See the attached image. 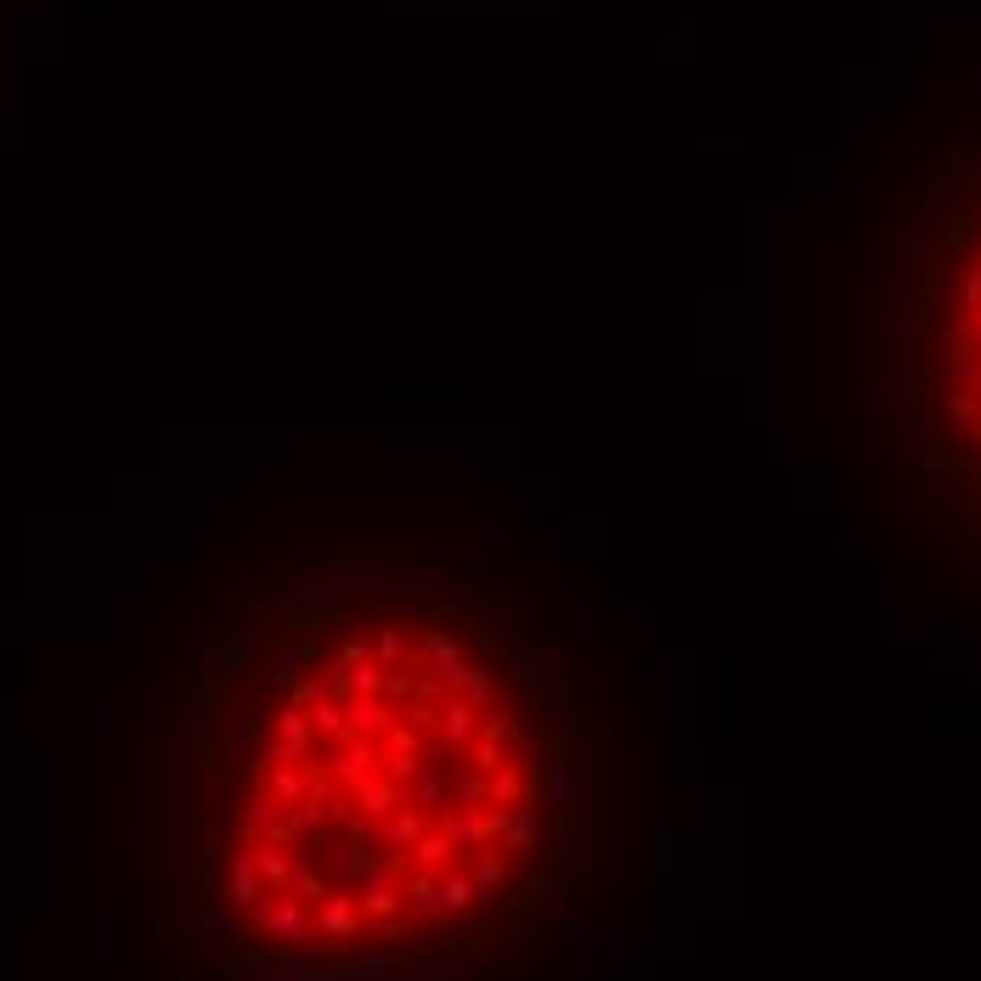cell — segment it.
<instances>
[{
  "label": "cell",
  "mask_w": 981,
  "mask_h": 981,
  "mask_svg": "<svg viewBox=\"0 0 981 981\" xmlns=\"http://www.w3.org/2000/svg\"><path fill=\"white\" fill-rule=\"evenodd\" d=\"M485 801V778L479 773H463L457 778V807H479Z\"/></svg>",
  "instance_id": "cell-18"
},
{
  "label": "cell",
  "mask_w": 981,
  "mask_h": 981,
  "mask_svg": "<svg viewBox=\"0 0 981 981\" xmlns=\"http://www.w3.org/2000/svg\"><path fill=\"white\" fill-rule=\"evenodd\" d=\"M226 908H231V914H242V919H249V914L260 908V874H255L249 847H237V852H231V863H226Z\"/></svg>",
  "instance_id": "cell-1"
},
{
  "label": "cell",
  "mask_w": 981,
  "mask_h": 981,
  "mask_svg": "<svg viewBox=\"0 0 981 981\" xmlns=\"http://www.w3.org/2000/svg\"><path fill=\"white\" fill-rule=\"evenodd\" d=\"M345 722H351V733L356 740H389V727H396V711H389V700H378V694H367V700H351L345 705Z\"/></svg>",
  "instance_id": "cell-3"
},
{
  "label": "cell",
  "mask_w": 981,
  "mask_h": 981,
  "mask_svg": "<svg viewBox=\"0 0 981 981\" xmlns=\"http://www.w3.org/2000/svg\"><path fill=\"white\" fill-rule=\"evenodd\" d=\"M468 903H474V880H468V874H446V880H440V892H434L440 919L457 914V908H468Z\"/></svg>",
  "instance_id": "cell-12"
},
{
  "label": "cell",
  "mask_w": 981,
  "mask_h": 981,
  "mask_svg": "<svg viewBox=\"0 0 981 981\" xmlns=\"http://www.w3.org/2000/svg\"><path fill=\"white\" fill-rule=\"evenodd\" d=\"M970 333H975V338H981V311H975V316H970Z\"/></svg>",
  "instance_id": "cell-20"
},
{
  "label": "cell",
  "mask_w": 981,
  "mask_h": 981,
  "mask_svg": "<svg viewBox=\"0 0 981 981\" xmlns=\"http://www.w3.org/2000/svg\"><path fill=\"white\" fill-rule=\"evenodd\" d=\"M536 778H542V807H564V796H570V773H564V762L559 756H548V762H536Z\"/></svg>",
  "instance_id": "cell-11"
},
{
  "label": "cell",
  "mask_w": 981,
  "mask_h": 981,
  "mask_svg": "<svg viewBox=\"0 0 981 981\" xmlns=\"http://www.w3.org/2000/svg\"><path fill=\"white\" fill-rule=\"evenodd\" d=\"M356 903H362V919H396L401 914V886H396V880H384V886H367Z\"/></svg>",
  "instance_id": "cell-10"
},
{
  "label": "cell",
  "mask_w": 981,
  "mask_h": 981,
  "mask_svg": "<svg viewBox=\"0 0 981 981\" xmlns=\"http://www.w3.org/2000/svg\"><path fill=\"white\" fill-rule=\"evenodd\" d=\"M373 644H378V655H384L389 666H396V660L407 655V637H401V632H389V626H384V632H373Z\"/></svg>",
  "instance_id": "cell-17"
},
{
  "label": "cell",
  "mask_w": 981,
  "mask_h": 981,
  "mask_svg": "<svg viewBox=\"0 0 981 981\" xmlns=\"http://www.w3.org/2000/svg\"><path fill=\"white\" fill-rule=\"evenodd\" d=\"M463 847L446 836V829H434V836H418V847H412V863L418 869H429V874H440V869H452V858H457Z\"/></svg>",
  "instance_id": "cell-7"
},
{
  "label": "cell",
  "mask_w": 981,
  "mask_h": 981,
  "mask_svg": "<svg viewBox=\"0 0 981 981\" xmlns=\"http://www.w3.org/2000/svg\"><path fill=\"white\" fill-rule=\"evenodd\" d=\"M362 930V903L351 892H327L316 903V937H333V942H345Z\"/></svg>",
  "instance_id": "cell-2"
},
{
  "label": "cell",
  "mask_w": 981,
  "mask_h": 981,
  "mask_svg": "<svg viewBox=\"0 0 981 981\" xmlns=\"http://www.w3.org/2000/svg\"><path fill=\"white\" fill-rule=\"evenodd\" d=\"M942 407H948V418H953V423H964V429L981 418V396H975L970 384H964V389H948V396H942Z\"/></svg>",
  "instance_id": "cell-13"
},
{
  "label": "cell",
  "mask_w": 981,
  "mask_h": 981,
  "mask_svg": "<svg viewBox=\"0 0 981 981\" xmlns=\"http://www.w3.org/2000/svg\"><path fill=\"white\" fill-rule=\"evenodd\" d=\"M356 801H362V812L367 818H389V812H401L407 807V790L389 773H367L362 784H356Z\"/></svg>",
  "instance_id": "cell-4"
},
{
  "label": "cell",
  "mask_w": 981,
  "mask_h": 981,
  "mask_svg": "<svg viewBox=\"0 0 981 981\" xmlns=\"http://www.w3.org/2000/svg\"><path fill=\"white\" fill-rule=\"evenodd\" d=\"M892 147H897V153H919V147H925V119H919V114H908V119H903V130L892 136Z\"/></svg>",
  "instance_id": "cell-15"
},
{
  "label": "cell",
  "mask_w": 981,
  "mask_h": 981,
  "mask_svg": "<svg viewBox=\"0 0 981 981\" xmlns=\"http://www.w3.org/2000/svg\"><path fill=\"white\" fill-rule=\"evenodd\" d=\"M440 790H446V773H434V767H423V773H418V784H412V790H407V801L429 812V801H440Z\"/></svg>",
  "instance_id": "cell-14"
},
{
  "label": "cell",
  "mask_w": 981,
  "mask_h": 981,
  "mask_svg": "<svg viewBox=\"0 0 981 981\" xmlns=\"http://www.w3.org/2000/svg\"><path fill=\"white\" fill-rule=\"evenodd\" d=\"M953 311H964V316H975V311H981V255H970V260L959 266V282H953Z\"/></svg>",
  "instance_id": "cell-9"
},
{
  "label": "cell",
  "mask_w": 981,
  "mask_h": 981,
  "mask_svg": "<svg viewBox=\"0 0 981 981\" xmlns=\"http://www.w3.org/2000/svg\"><path fill=\"white\" fill-rule=\"evenodd\" d=\"M796 508H829V485L823 479H796Z\"/></svg>",
  "instance_id": "cell-16"
},
{
  "label": "cell",
  "mask_w": 981,
  "mask_h": 981,
  "mask_svg": "<svg viewBox=\"0 0 981 981\" xmlns=\"http://www.w3.org/2000/svg\"><path fill=\"white\" fill-rule=\"evenodd\" d=\"M468 880H474V903H485V897L508 880V852H503V847H497V852H479V863L468 869Z\"/></svg>",
  "instance_id": "cell-8"
},
{
  "label": "cell",
  "mask_w": 981,
  "mask_h": 981,
  "mask_svg": "<svg viewBox=\"0 0 981 981\" xmlns=\"http://www.w3.org/2000/svg\"><path fill=\"white\" fill-rule=\"evenodd\" d=\"M440 745H463V740H474L479 733V705H468V700H452L446 711H440Z\"/></svg>",
  "instance_id": "cell-5"
},
{
  "label": "cell",
  "mask_w": 981,
  "mask_h": 981,
  "mask_svg": "<svg viewBox=\"0 0 981 981\" xmlns=\"http://www.w3.org/2000/svg\"><path fill=\"white\" fill-rule=\"evenodd\" d=\"M423 823H429V818H423V807H412V801H407L401 812H389V823H384V847H389V852H401V847H418Z\"/></svg>",
  "instance_id": "cell-6"
},
{
  "label": "cell",
  "mask_w": 981,
  "mask_h": 981,
  "mask_svg": "<svg viewBox=\"0 0 981 981\" xmlns=\"http://www.w3.org/2000/svg\"><path fill=\"white\" fill-rule=\"evenodd\" d=\"M829 159H796V186H823Z\"/></svg>",
  "instance_id": "cell-19"
}]
</instances>
